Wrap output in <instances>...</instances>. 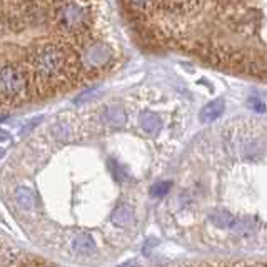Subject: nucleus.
<instances>
[{
    "label": "nucleus",
    "instance_id": "1a4fd4ad",
    "mask_svg": "<svg viewBox=\"0 0 267 267\" xmlns=\"http://www.w3.org/2000/svg\"><path fill=\"white\" fill-rule=\"evenodd\" d=\"M169 187H171V184H169V182H166V184H157L155 187L150 190V192H152V195H155V197H161V195H164L167 192Z\"/></svg>",
    "mask_w": 267,
    "mask_h": 267
},
{
    "label": "nucleus",
    "instance_id": "0eeeda50",
    "mask_svg": "<svg viewBox=\"0 0 267 267\" xmlns=\"http://www.w3.org/2000/svg\"><path fill=\"white\" fill-rule=\"evenodd\" d=\"M130 221H132V212H130L127 207H119L112 216V222L117 226H121V227L127 226Z\"/></svg>",
    "mask_w": 267,
    "mask_h": 267
},
{
    "label": "nucleus",
    "instance_id": "f03ea898",
    "mask_svg": "<svg viewBox=\"0 0 267 267\" xmlns=\"http://www.w3.org/2000/svg\"><path fill=\"white\" fill-rule=\"evenodd\" d=\"M212 222H214V226H217L219 229H241L244 226L242 221L236 219L234 216L231 214H226V212H217L210 217Z\"/></svg>",
    "mask_w": 267,
    "mask_h": 267
},
{
    "label": "nucleus",
    "instance_id": "f257e3e1",
    "mask_svg": "<svg viewBox=\"0 0 267 267\" xmlns=\"http://www.w3.org/2000/svg\"><path fill=\"white\" fill-rule=\"evenodd\" d=\"M102 0H0V114L30 109L112 69Z\"/></svg>",
    "mask_w": 267,
    "mask_h": 267
},
{
    "label": "nucleus",
    "instance_id": "39448f33",
    "mask_svg": "<svg viewBox=\"0 0 267 267\" xmlns=\"http://www.w3.org/2000/svg\"><path fill=\"white\" fill-rule=\"evenodd\" d=\"M124 2L132 14L147 15L152 12V9H154L155 0H124Z\"/></svg>",
    "mask_w": 267,
    "mask_h": 267
},
{
    "label": "nucleus",
    "instance_id": "20e7f679",
    "mask_svg": "<svg viewBox=\"0 0 267 267\" xmlns=\"http://www.w3.org/2000/svg\"><path fill=\"white\" fill-rule=\"evenodd\" d=\"M15 252H17V249L12 247L10 244L4 242L2 239H0V265L22 264L20 260L15 259V257H19V255H15Z\"/></svg>",
    "mask_w": 267,
    "mask_h": 267
},
{
    "label": "nucleus",
    "instance_id": "7ed1b4c3",
    "mask_svg": "<svg viewBox=\"0 0 267 267\" xmlns=\"http://www.w3.org/2000/svg\"><path fill=\"white\" fill-rule=\"evenodd\" d=\"M222 111H224V102H222L221 99L214 100V102L207 103V105L204 107L202 114H200V119H202V122H212L221 116Z\"/></svg>",
    "mask_w": 267,
    "mask_h": 267
},
{
    "label": "nucleus",
    "instance_id": "6e6552de",
    "mask_svg": "<svg viewBox=\"0 0 267 267\" xmlns=\"http://www.w3.org/2000/svg\"><path fill=\"white\" fill-rule=\"evenodd\" d=\"M105 119H107L109 124L121 125L125 121V116H124V112L121 111V109H109V111L105 112Z\"/></svg>",
    "mask_w": 267,
    "mask_h": 267
},
{
    "label": "nucleus",
    "instance_id": "423d86ee",
    "mask_svg": "<svg viewBox=\"0 0 267 267\" xmlns=\"http://www.w3.org/2000/svg\"><path fill=\"white\" fill-rule=\"evenodd\" d=\"M140 125H142V129L150 135H154L161 130V121L155 116H152V114H145V116H142V119H140Z\"/></svg>",
    "mask_w": 267,
    "mask_h": 267
},
{
    "label": "nucleus",
    "instance_id": "9d476101",
    "mask_svg": "<svg viewBox=\"0 0 267 267\" xmlns=\"http://www.w3.org/2000/svg\"><path fill=\"white\" fill-rule=\"evenodd\" d=\"M249 103H250V105H252V107L255 109V111H264V103L260 102V100L250 99V100H249Z\"/></svg>",
    "mask_w": 267,
    "mask_h": 267
}]
</instances>
